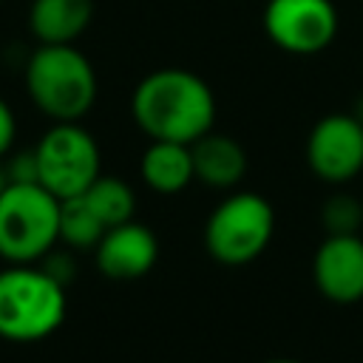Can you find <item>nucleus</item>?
I'll return each instance as SVG.
<instances>
[{
	"label": "nucleus",
	"instance_id": "nucleus-1",
	"mask_svg": "<svg viewBox=\"0 0 363 363\" xmlns=\"http://www.w3.org/2000/svg\"><path fill=\"white\" fill-rule=\"evenodd\" d=\"M130 113L147 139L190 145L213 130L216 96L199 74L187 68H159L133 88Z\"/></svg>",
	"mask_w": 363,
	"mask_h": 363
},
{
	"label": "nucleus",
	"instance_id": "nucleus-2",
	"mask_svg": "<svg viewBox=\"0 0 363 363\" xmlns=\"http://www.w3.org/2000/svg\"><path fill=\"white\" fill-rule=\"evenodd\" d=\"M26 91L54 122H79L96 102V71L74 43H40L26 62Z\"/></svg>",
	"mask_w": 363,
	"mask_h": 363
},
{
	"label": "nucleus",
	"instance_id": "nucleus-3",
	"mask_svg": "<svg viewBox=\"0 0 363 363\" xmlns=\"http://www.w3.org/2000/svg\"><path fill=\"white\" fill-rule=\"evenodd\" d=\"M65 318V286L43 267L14 264L0 272V337L34 343L60 329Z\"/></svg>",
	"mask_w": 363,
	"mask_h": 363
},
{
	"label": "nucleus",
	"instance_id": "nucleus-4",
	"mask_svg": "<svg viewBox=\"0 0 363 363\" xmlns=\"http://www.w3.org/2000/svg\"><path fill=\"white\" fill-rule=\"evenodd\" d=\"M275 235V210L261 193L224 196L204 221V250L224 267H244L264 255Z\"/></svg>",
	"mask_w": 363,
	"mask_h": 363
},
{
	"label": "nucleus",
	"instance_id": "nucleus-5",
	"mask_svg": "<svg viewBox=\"0 0 363 363\" xmlns=\"http://www.w3.org/2000/svg\"><path fill=\"white\" fill-rule=\"evenodd\" d=\"M60 241V199L43 184L9 182L0 193V255L11 264L40 261Z\"/></svg>",
	"mask_w": 363,
	"mask_h": 363
},
{
	"label": "nucleus",
	"instance_id": "nucleus-6",
	"mask_svg": "<svg viewBox=\"0 0 363 363\" xmlns=\"http://www.w3.org/2000/svg\"><path fill=\"white\" fill-rule=\"evenodd\" d=\"M37 182L62 199L82 196L99 176V145L79 122H54L34 147Z\"/></svg>",
	"mask_w": 363,
	"mask_h": 363
},
{
	"label": "nucleus",
	"instance_id": "nucleus-7",
	"mask_svg": "<svg viewBox=\"0 0 363 363\" xmlns=\"http://www.w3.org/2000/svg\"><path fill=\"white\" fill-rule=\"evenodd\" d=\"M337 26L340 20L332 0H267L264 6V34L295 57L329 48Z\"/></svg>",
	"mask_w": 363,
	"mask_h": 363
},
{
	"label": "nucleus",
	"instance_id": "nucleus-8",
	"mask_svg": "<svg viewBox=\"0 0 363 363\" xmlns=\"http://www.w3.org/2000/svg\"><path fill=\"white\" fill-rule=\"evenodd\" d=\"M306 164L326 184L352 182L363 170V125L352 113L320 116L306 136Z\"/></svg>",
	"mask_w": 363,
	"mask_h": 363
},
{
	"label": "nucleus",
	"instance_id": "nucleus-9",
	"mask_svg": "<svg viewBox=\"0 0 363 363\" xmlns=\"http://www.w3.org/2000/svg\"><path fill=\"white\" fill-rule=\"evenodd\" d=\"M312 281L318 292L337 303L352 306L363 301V238L326 235L312 255Z\"/></svg>",
	"mask_w": 363,
	"mask_h": 363
},
{
	"label": "nucleus",
	"instance_id": "nucleus-10",
	"mask_svg": "<svg viewBox=\"0 0 363 363\" xmlns=\"http://www.w3.org/2000/svg\"><path fill=\"white\" fill-rule=\"evenodd\" d=\"M96 269L111 281H136L147 275L159 261V238L139 221L108 227L94 247Z\"/></svg>",
	"mask_w": 363,
	"mask_h": 363
},
{
	"label": "nucleus",
	"instance_id": "nucleus-11",
	"mask_svg": "<svg viewBox=\"0 0 363 363\" xmlns=\"http://www.w3.org/2000/svg\"><path fill=\"white\" fill-rule=\"evenodd\" d=\"M190 153L196 179L213 190H233L247 176V153L241 142L227 133L207 130L204 136L190 142Z\"/></svg>",
	"mask_w": 363,
	"mask_h": 363
},
{
	"label": "nucleus",
	"instance_id": "nucleus-12",
	"mask_svg": "<svg viewBox=\"0 0 363 363\" xmlns=\"http://www.w3.org/2000/svg\"><path fill=\"white\" fill-rule=\"evenodd\" d=\"M142 182L162 196H176L182 193L193 179V153L190 145L184 142H164V139H150V145L142 153L139 162Z\"/></svg>",
	"mask_w": 363,
	"mask_h": 363
},
{
	"label": "nucleus",
	"instance_id": "nucleus-13",
	"mask_svg": "<svg viewBox=\"0 0 363 363\" xmlns=\"http://www.w3.org/2000/svg\"><path fill=\"white\" fill-rule=\"evenodd\" d=\"M94 20V0H31L28 28L40 43H74Z\"/></svg>",
	"mask_w": 363,
	"mask_h": 363
},
{
	"label": "nucleus",
	"instance_id": "nucleus-14",
	"mask_svg": "<svg viewBox=\"0 0 363 363\" xmlns=\"http://www.w3.org/2000/svg\"><path fill=\"white\" fill-rule=\"evenodd\" d=\"M82 199L88 201V207L96 213V218L105 227H116L133 218L136 213V193L133 187L119 179V176H96L91 182V187L82 193Z\"/></svg>",
	"mask_w": 363,
	"mask_h": 363
},
{
	"label": "nucleus",
	"instance_id": "nucleus-15",
	"mask_svg": "<svg viewBox=\"0 0 363 363\" xmlns=\"http://www.w3.org/2000/svg\"><path fill=\"white\" fill-rule=\"evenodd\" d=\"M108 227L96 218L82 196L60 201V241L71 250H94Z\"/></svg>",
	"mask_w": 363,
	"mask_h": 363
},
{
	"label": "nucleus",
	"instance_id": "nucleus-16",
	"mask_svg": "<svg viewBox=\"0 0 363 363\" xmlns=\"http://www.w3.org/2000/svg\"><path fill=\"white\" fill-rule=\"evenodd\" d=\"M326 235H354L363 230V199L352 193H332L320 207Z\"/></svg>",
	"mask_w": 363,
	"mask_h": 363
},
{
	"label": "nucleus",
	"instance_id": "nucleus-17",
	"mask_svg": "<svg viewBox=\"0 0 363 363\" xmlns=\"http://www.w3.org/2000/svg\"><path fill=\"white\" fill-rule=\"evenodd\" d=\"M6 176H9V182H20V184L37 182V156H34V150L14 153V156L6 162ZM37 184H40V182H37Z\"/></svg>",
	"mask_w": 363,
	"mask_h": 363
},
{
	"label": "nucleus",
	"instance_id": "nucleus-18",
	"mask_svg": "<svg viewBox=\"0 0 363 363\" xmlns=\"http://www.w3.org/2000/svg\"><path fill=\"white\" fill-rule=\"evenodd\" d=\"M43 258H45L43 269H45L54 281H60L62 286L74 278V261H71V255H68V252H54V250H51V252H45Z\"/></svg>",
	"mask_w": 363,
	"mask_h": 363
},
{
	"label": "nucleus",
	"instance_id": "nucleus-19",
	"mask_svg": "<svg viewBox=\"0 0 363 363\" xmlns=\"http://www.w3.org/2000/svg\"><path fill=\"white\" fill-rule=\"evenodd\" d=\"M14 133H17V122H14V113L9 108V102L0 96V159L11 150L14 145Z\"/></svg>",
	"mask_w": 363,
	"mask_h": 363
},
{
	"label": "nucleus",
	"instance_id": "nucleus-20",
	"mask_svg": "<svg viewBox=\"0 0 363 363\" xmlns=\"http://www.w3.org/2000/svg\"><path fill=\"white\" fill-rule=\"evenodd\" d=\"M349 113H352V116H354V119L363 125V94L354 99V105H352V111H349Z\"/></svg>",
	"mask_w": 363,
	"mask_h": 363
},
{
	"label": "nucleus",
	"instance_id": "nucleus-21",
	"mask_svg": "<svg viewBox=\"0 0 363 363\" xmlns=\"http://www.w3.org/2000/svg\"><path fill=\"white\" fill-rule=\"evenodd\" d=\"M6 187H9V176H6V164L0 162V193H3Z\"/></svg>",
	"mask_w": 363,
	"mask_h": 363
},
{
	"label": "nucleus",
	"instance_id": "nucleus-22",
	"mask_svg": "<svg viewBox=\"0 0 363 363\" xmlns=\"http://www.w3.org/2000/svg\"><path fill=\"white\" fill-rule=\"evenodd\" d=\"M264 363H303V360H295V357H272V360H264Z\"/></svg>",
	"mask_w": 363,
	"mask_h": 363
}]
</instances>
